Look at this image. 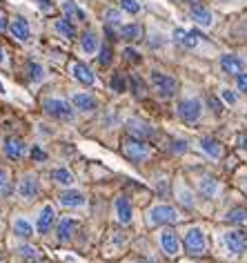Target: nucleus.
I'll list each match as a JSON object with an SVG mask.
<instances>
[{"mask_svg":"<svg viewBox=\"0 0 247 263\" xmlns=\"http://www.w3.org/2000/svg\"><path fill=\"white\" fill-rule=\"evenodd\" d=\"M205 248H207V243H205L203 230L200 228L187 230V234H185V250L187 252H190L192 256H200V254H205Z\"/></svg>","mask_w":247,"mask_h":263,"instance_id":"3","label":"nucleus"},{"mask_svg":"<svg viewBox=\"0 0 247 263\" xmlns=\"http://www.w3.org/2000/svg\"><path fill=\"white\" fill-rule=\"evenodd\" d=\"M160 243H162V250H165L170 256L174 254H178L180 252V241H178V234L174 232L172 228H167V230H162V234H160Z\"/></svg>","mask_w":247,"mask_h":263,"instance_id":"10","label":"nucleus"},{"mask_svg":"<svg viewBox=\"0 0 247 263\" xmlns=\"http://www.w3.org/2000/svg\"><path fill=\"white\" fill-rule=\"evenodd\" d=\"M31 159H36V161H45V159H47V154H45L40 147H34V149H31Z\"/></svg>","mask_w":247,"mask_h":263,"instance_id":"38","label":"nucleus"},{"mask_svg":"<svg viewBox=\"0 0 247 263\" xmlns=\"http://www.w3.org/2000/svg\"><path fill=\"white\" fill-rule=\"evenodd\" d=\"M210 105H214V109H216V114H220V105H218V101L214 96H210Z\"/></svg>","mask_w":247,"mask_h":263,"instance_id":"42","label":"nucleus"},{"mask_svg":"<svg viewBox=\"0 0 247 263\" xmlns=\"http://www.w3.org/2000/svg\"><path fill=\"white\" fill-rule=\"evenodd\" d=\"M0 61H3V47H0Z\"/></svg>","mask_w":247,"mask_h":263,"instance_id":"47","label":"nucleus"},{"mask_svg":"<svg viewBox=\"0 0 247 263\" xmlns=\"http://www.w3.org/2000/svg\"><path fill=\"white\" fill-rule=\"evenodd\" d=\"M56 31L60 36H65V38H74L76 36V27L67 21V18H60V21L56 23Z\"/></svg>","mask_w":247,"mask_h":263,"instance_id":"27","label":"nucleus"},{"mask_svg":"<svg viewBox=\"0 0 247 263\" xmlns=\"http://www.w3.org/2000/svg\"><path fill=\"white\" fill-rule=\"evenodd\" d=\"M120 7L129 11V14H138V9H140V5L136 3V0H120Z\"/></svg>","mask_w":247,"mask_h":263,"instance_id":"32","label":"nucleus"},{"mask_svg":"<svg viewBox=\"0 0 247 263\" xmlns=\"http://www.w3.org/2000/svg\"><path fill=\"white\" fill-rule=\"evenodd\" d=\"M0 91H3V85H0Z\"/></svg>","mask_w":247,"mask_h":263,"instance_id":"49","label":"nucleus"},{"mask_svg":"<svg viewBox=\"0 0 247 263\" xmlns=\"http://www.w3.org/2000/svg\"><path fill=\"white\" fill-rule=\"evenodd\" d=\"M122 154L127 156L129 161L138 163V161H145L149 154H152V149L142 139H125L122 141Z\"/></svg>","mask_w":247,"mask_h":263,"instance_id":"1","label":"nucleus"},{"mask_svg":"<svg viewBox=\"0 0 247 263\" xmlns=\"http://www.w3.org/2000/svg\"><path fill=\"white\" fill-rule=\"evenodd\" d=\"M223 98H225L227 103H236V94H234V91H230V89L223 91Z\"/></svg>","mask_w":247,"mask_h":263,"instance_id":"40","label":"nucleus"},{"mask_svg":"<svg viewBox=\"0 0 247 263\" xmlns=\"http://www.w3.org/2000/svg\"><path fill=\"white\" fill-rule=\"evenodd\" d=\"M238 89L247 91V71H240V74H238Z\"/></svg>","mask_w":247,"mask_h":263,"instance_id":"37","label":"nucleus"},{"mask_svg":"<svg viewBox=\"0 0 247 263\" xmlns=\"http://www.w3.org/2000/svg\"><path fill=\"white\" fill-rule=\"evenodd\" d=\"M5 183H7V174H5V172H3V170H0V187H3V185H5Z\"/></svg>","mask_w":247,"mask_h":263,"instance_id":"46","label":"nucleus"},{"mask_svg":"<svg viewBox=\"0 0 247 263\" xmlns=\"http://www.w3.org/2000/svg\"><path fill=\"white\" fill-rule=\"evenodd\" d=\"M5 29H7V18L0 14V31H5Z\"/></svg>","mask_w":247,"mask_h":263,"instance_id":"44","label":"nucleus"},{"mask_svg":"<svg viewBox=\"0 0 247 263\" xmlns=\"http://www.w3.org/2000/svg\"><path fill=\"white\" fill-rule=\"evenodd\" d=\"M96 47H98V38H96L94 31H85L83 34V49L87 54H96Z\"/></svg>","mask_w":247,"mask_h":263,"instance_id":"28","label":"nucleus"},{"mask_svg":"<svg viewBox=\"0 0 247 263\" xmlns=\"http://www.w3.org/2000/svg\"><path fill=\"white\" fill-rule=\"evenodd\" d=\"M29 76H31V81H43V67L40 65H36V63H29Z\"/></svg>","mask_w":247,"mask_h":263,"instance_id":"33","label":"nucleus"},{"mask_svg":"<svg viewBox=\"0 0 247 263\" xmlns=\"http://www.w3.org/2000/svg\"><path fill=\"white\" fill-rule=\"evenodd\" d=\"M71 103H74V107L83 109V111H92V109H96V98H94V96H89V94H74Z\"/></svg>","mask_w":247,"mask_h":263,"instance_id":"20","label":"nucleus"},{"mask_svg":"<svg viewBox=\"0 0 247 263\" xmlns=\"http://www.w3.org/2000/svg\"><path fill=\"white\" fill-rule=\"evenodd\" d=\"M11 34H14L18 41H29L31 31H29V23L25 21V18H14V23H11Z\"/></svg>","mask_w":247,"mask_h":263,"instance_id":"18","label":"nucleus"},{"mask_svg":"<svg viewBox=\"0 0 247 263\" xmlns=\"http://www.w3.org/2000/svg\"><path fill=\"white\" fill-rule=\"evenodd\" d=\"M185 149H187V145H185V143H183V141H176V143H174V152L183 154V152H185Z\"/></svg>","mask_w":247,"mask_h":263,"instance_id":"39","label":"nucleus"},{"mask_svg":"<svg viewBox=\"0 0 247 263\" xmlns=\"http://www.w3.org/2000/svg\"><path fill=\"white\" fill-rule=\"evenodd\" d=\"M51 179H54L56 183H63V185H71L74 183V176H71L69 170H65V167H58L51 172Z\"/></svg>","mask_w":247,"mask_h":263,"instance_id":"29","label":"nucleus"},{"mask_svg":"<svg viewBox=\"0 0 247 263\" xmlns=\"http://www.w3.org/2000/svg\"><path fill=\"white\" fill-rule=\"evenodd\" d=\"M132 89H134V94L138 98L145 96V91H142V83H138V78H132Z\"/></svg>","mask_w":247,"mask_h":263,"instance_id":"36","label":"nucleus"},{"mask_svg":"<svg viewBox=\"0 0 247 263\" xmlns=\"http://www.w3.org/2000/svg\"><path fill=\"white\" fill-rule=\"evenodd\" d=\"M174 41L178 45H183L185 49H196L200 45V36L196 31H187L183 27H178V29H174Z\"/></svg>","mask_w":247,"mask_h":263,"instance_id":"8","label":"nucleus"},{"mask_svg":"<svg viewBox=\"0 0 247 263\" xmlns=\"http://www.w3.org/2000/svg\"><path fill=\"white\" fill-rule=\"evenodd\" d=\"M60 203L67 208H80L85 205V194L78 192V190H67V192L60 194Z\"/></svg>","mask_w":247,"mask_h":263,"instance_id":"17","label":"nucleus"},{"mask_svg":"<svg viewBox=\"0 0 247 263\" xmlns=\"http://www.w3.org/2000/svg\"><path fill=\"white\" fill-rule=\"evenodd\" d=\"M116 216H118L120 223H127L132 221V203H129L127 196H118L116 199Z\"/></svg>","mask_w":247,"mask_h":263,"instance_id":"15","label":"nucleus"},{"mask_svg":"<svg viewBox=\"0 0 247 263\" xmlns=\"http://www.w3.org/2000/svg\"><path fill=\"white\" fill-rule=\"evenodd\" d=\"M216 192H218V181L216 179H203L200 181V194L203 196H207V199H212V196H216Z\"/></svg>","mask_w":247,"mask_h":263,"instance_id":"24","label":"nucleus"},{"mask_svg":"<svg viewBox=\"0 0 247 263\" xmlns=\"http://www.w3.org/2000/svg\"><path fill=\"white\" fill-rule=\"evenodd\" d=\"M14 232H16L18 236H23V239H29V236L34 234V228H31V223H29V221L16 219V221H14Z\"/></svg>","mask_w":247,"mask_h":263,"instance_id":"25","label":"nucleus"},{"mask_svg":"<svg viewBox=\"0 0 247 263\" xmlns=\"http://www.w3.org/2000/svg\"><path fill=\"white\" fill-rule=\"evenodd\" d=\"M76 228H78V223L74 219H60V223H58V239L69 241L71 236H74Z\"/></svg>","mask_w":247,"mask_h":263,"instance_id":"19","label":"nucleus"},{"mask_svg":"<svg viewBox=\"0 0 247 263\" xmlns=\"http://www.w3.org/2000/svg\"><path fill=\"white\" fill-rule=\"evenodd\" d=\"M227 221L230 223H247V210L245 208H234L232 212H227Z\"/></svg>","mask_w":247,"mask_h":263,"instance_id":"30","label":"nucleus"},{"mask_svg":"<svg viewBox=\"0 0 247 263\" xmlns=\"http://www.w3.org/2000/svg\"><path fill=\"white\" fill-rule=\"evenodd\" d=\"M200 111H203V105L196 98H185V101L178 103V116L183 118L185 123H194L200 118Z\"/></svg>","mask_w":247,"mask_h":263,"instance_id":"4","label":"nucleus"},{"mask_svg":"<svg viewBox=\"0 0 247 263\" xmlns=\"http://www.w3.org/2000/svg\"><path fill=\"white\" fill-rule=\"evenodd\" d=\"M185 3H198V0H185Z\"/></svg>","mask_w":247,"mask_h":263,"instance_id":"48","label":"nucleus"},{"mask_svg":"<svg viewBox=\"0 0 247 263\" xmlns=\"http://www.w3.org/2000/svg\"><path fill=\"white\" fill-rule=\"evenodd\" d=\"M5 154H7L11 161L23 159V154H25V143H23L20 139H16V136H7V139H5Z\"/></svg>","mask_w":247,"mask_h":263,"instance_id":"11","label":"nucleus"},{"mask_svg":"<svg viewBox=\"0 0 247 263\" xmlns=\"http://www.w3.org/2000/svg\"><path fill=\"white\" fill-rule=\"evenodd\" d=\"M192 21L200 25V27H212L214 25V16H212V11L203 7V5H194L192 7Z\"/></svg>","mask_w":247,"mask_h":263,"instance_id":"12","label":"nucleus"},{"mask_svg":"<svg viewBox=\"0 0 247 263\" xmlns=\"http://www.w3.org/2000/svg\"><path fill=\"white\" fill-rule=\"evenodd\" d=\"M220 67H223V71H227V74L238 76L240 71H243V63H240V58H236L234 54H225L220 58Z\"/></svg>","mask_w":247,"mask_h":263,"instance_id":"16","label":"nucleus"},{"mask_svg":"<svg viewBox=\"0 0 247 263\" xmlns=\"http://www.w3.org/2000/svg\"><path fill=\"white\" fill-rule=\"evenodd\" d=\"M71 74H74L76 81H80L83 85H94V74L87 65L83 63H71Z\"/></svg>","mask_w":247,"mask_h":263,"instance_id":"14","label":"nucleus"},{"mask_svg":"<svg viewBox=\"0 0 247 263\" xmlns=\"http://www.w3.org/2000/svg\"><path fill=\"white\" fill-rule=\"evenodd\" d=\"M20 252H23L25 256H36V254H38V252H36V248H29V246L20 248Z\"/></svg>","mask_w":247,"mask_h":263,"instance_id":"41","label":"nucleus"},{"mask_svg":"<svg viewBox=\"0 0 247 263\" xmlns=\"http://www.w3.org/2000/svg\"><path fill=\"white\" fill-rule=\"evenodd\" d=\"M120 36L125 41H136V38L142 36V27L140 25H122L120 27Z\"/></svg>","mask_w":247,"mask_h":263,"instance_id":"26","label":"nucleus"},{"mask_svg":"<svg viewBox=\"0 0 247 263\" xmlns=\"http://www.w3.org/2000/svg\"><path fill=\"white\" fill-rule=\"evenodd\" d=\"M127 129H129V134L136 136V139H145V136H152L154 134V129L147 127V123H138V121H129Z\"/></svg>","mask_w":247,"mask_h":263,"instance_id":"21","label":"nucleus"},{"mask_svg":"<svg viewBox=\"0 0 247 263\" xmlns=\"http://www.w3.org/2000/svg\"><path fill=\"white\" fill-rule=\"evenodd\" d=\"M38 5H40V7H45V9H51V3H49V0H38Z\"/></svg>","mask_w":247,"mask_h":263,"instance_id":"45","label":"nucleus"},{"mask_svg":"<svg viewBox=\"0 0 247 263\" xmlns=\"http://www.w3.org/2000/svg\"><path fill=\"white\" fill-rule=\"evenodd\" d=\"M107 23H114V25H118L120 23V14H118V11H116V9H107Z\"/></svg>","mask_w":247,"mask_h":263,"instance_id":"35","label":"nucleus"},{"mask_svg":"<svg viewBox=\"0 0 247 263\" xmlns=\"http://www.w3.org/2000/svg\"><path fill=\"white\" fill-rule=\"evenodd\" d=\"M38 192H40V185H38V179H36V176H31V174L25 176V179L20 181V185H18V194H20L23 199H27V201L36 199Z\"/></svg>","mask_w":247,"mask_h":263,"instance_id":"9","label":"nucleus"},{"mask_svg":"<svg viewBox=\"0 0 247 263\" xmlns=\"http://www.w3.org/2000/svg\"><path fill=\"white\" fill-rule=\"evenodd\" d=\"M98 61H100V65H109V63H112V47H109V45H102Z\"/></svg>","mask_w":247,"mask_h":263,"instance_id":"34","label":"nucleus"},{"mask_svg":"<svg viewBox=\"0 0 247 263\" xmlns=\"http://www.w3.org/2000/svg\"><path fill=\"white\" fill-rule=\"evenodd\" d=\"M125 54H127V58H129V61H138V56H136V51H134V49H127Z\"/></svg>","mask_w":247,"mask_h":263,"instance_id":"43","label":"nucleus"},{"mask_svg":"<svg viewBox=\"0 0 247 263\" xmlns=\"http://www.w3.org/2000/svg\"><path fill=\"white\" fill-rule=\"evenodd\" d=\"M112 87H114V91H118V94H120V91H125V89H127L125 78H122L120 74H116V76L112 78Z\"/></svg>","mask_w":247,"mask_h":263,"instance_id":"31","label":"nucleus"},{"mask_svg":"<svg viewBox=\"0 0 247 263\" xmlns=\"http://www.w3.org/2000/svg\"><path fill=\"white\" fill-rule=\"evenodd\" d=\"M223 243H225V250L230 254H243L245 248H247V239L243 232H238V230H232V232H225L223 236Z\"/></svg>","mask_w":247,"mask_h":263,"instance_id":"6","label":"nucleus"},{"mask_svg":"<svg viewBox=\"0 0 247 263\" xmlns=\"http://www.w3.org/2000/svg\"><path fill=\"white\" fill-rule=\"evenodd\" d=\"M43 107L49 116L58 118V121H71L74 118V107H69V103L60 101V98H45Z\"/></svg>","mask_w":247,"mask_h":263,"instance_id":"2","label":"nucleus"},{"mask_svg":"<svg viewBox=\"0 0 247 263\" xmlns=\"http://www.w3.org/2000/svg\"><path fill=\"white\" fill-rule=\"evenodd\" d=\"M54 219H56V210L51 205H45L40 216H38V232L40 234H47L51 226H54Z\"/></svg>","mask_w":247,"mask_h":263,"instance_id":"13","label":"nucleus"},{"mask_svg":"<svg viewBox=\"0 0 247 263\" xmlns=\"http://www.w3.org/2000/svg\"><path fill=\"white\" fill-rule=\"evenodd\" d=\"M63 11L67 14V18H78V21H85V11H83L74 0H65L63 3Z\"/></svg>","mask_w":247,"mask_h":263,"instance_id":"23","label":"nucleus"},{"mask_svg":"<svg viewBox=\"0 0 247 263\" xmlns=\"http://www.w3.org/2000/svg\"><path fill=\"white\" fill-rule=\"evenodd\" d=\"M178 221V212L170 205H156L149 212V223L152 226H162V223H174Z\"/></svg>","mask_w":247,"mask_h":263,"instance_id":"7","label":"nucleus"},{"mask_svg":"<svg viewBox=\"0 0 247 263\" xmlns=\"http://www.w3.org/2000/svg\"><path fill=\"white\" fill-rule=\"evenodd\" d=\"M200 147H203V152L207 156H212V159H220V156H223V147H220L214 139H203L200 141Z\"/></svg>","mask_w":247,"mask_h":263,"instance_id":"22","label":"nucleus"},{"mask_svg":"<svg viewBox=\"0 0 247 263\" xmlns=\"http://www.w3.org/2000/svg\"><path fill=\"white\" fill-rule=\"evenodd\" d=\"M152 83H154V87L158 89V94L160 96H174L176 94V89H178V83L174 81L172 76H165V74H160V71H152Z\"/></svg>","mask_w":247,"mask_h":263,"instance_id":"5","label":"nucleus"}]
</instances>
